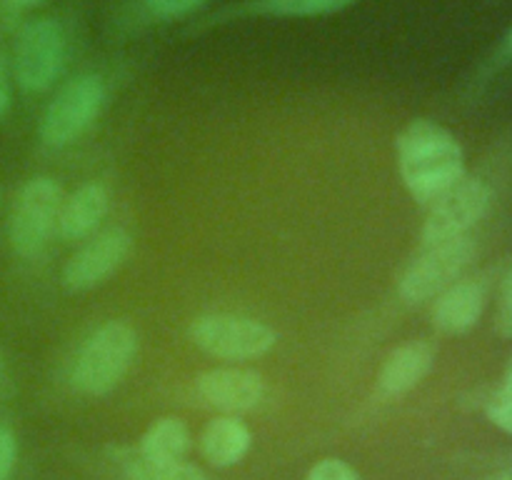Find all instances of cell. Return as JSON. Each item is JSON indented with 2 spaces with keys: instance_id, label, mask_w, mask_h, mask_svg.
I'll return each mask as SVG.
<instances>
[{
  "instance_id": "obj_1",
  "label": "cell",
  "mask_w": 512,
  "mask_h": 480,
  "mask_svg": "<svg viewBox=\"0 0 512 480\" xmlns=\"http://www.w3.org/2000/svg\"><path fill=\"white\" fill-rule=\"evenodd\" d=\"M398 163L410 195L425 205L465 175L458 140L430 120H415L400 133Z\"/></svg>"
},
{
  "instance_id": "obj_2",
  "label": "cell",
  "mask_w": 512,
  "mask_h": 480,
  "mask_svg": "<svg viewBox=\"0 0 512 480\" xmlns=\"http://www.w3.org/2000/svg\"><path fill=\"white\" fill-rule=\"evenodd\" d=\"M138 353V335L128 323L110 320L90 335L73 368V385L85 395H105L123 380Z\"/></svg>"
},
{
  "instance_id": "obj_3",
  "label": "cell",
  "mask_w": 512,
  "mask_h": 480,
  "mask_svg": "<svg viewBox=\"0 0 512 480\" xmlns=\"http://www.w3.org/2000/svg\"><path fill=\"white\" fill-rule=\"evenodd\" d=\"M473 255L475 245L468 235L425 245V253L405 270L400 280V295L408 303H425L435 298L455 283V278L468 268Z\"/></svg>"
},
{
  "instance_id": "obj_4",
  "label": "cell",
  "mask_w": 512,
  "mask_h": 480,
  "mask_svg": "<svg viewBox=\"0 0 512 480\" xmlns=\"http://www.w3.org/2000/svg\"><path fill=\"white\" fill-rule=\"evenodd\" d=\"M190 338L213 358L248 360L265 355L275 345V330L240 315H205L190 328Z\"/></svg>"
},
{
  "instance_id": "obj_5",
  "label": "cell",
  "mask_w": 512,
  "mask_h": 480,
  "mask_svg": "<svg viewBox=\"0 0 512 480\" xmlns=\"http://www.w3.org/2000/svg\"><path fill=\"white\" fill-rule=\"evenodd\" d=\"M105 103V88L95 75H80L60 88L40 123V135L48 145H68L93 125Z\"/></svg>"
},
{
  "instance_id": "obj_6",
  "label": "cell",
  "mask_w": 512,
  "mask_h": 480,
  "mask_svg": "<svg viewBox=\"0 0 512 480\" xmlns=\"http://www.w3.org/2000/svg\"><path fill=\"white\" fill-rule=\"evenodd\" d=\"M63 193L50 178H35L20 190L10 215V243L20 255L30 258L43 250L58 225Z\"/></svg>"
},
{
  "instance_id": "obj_7",
  "label": "cell",
  "mask_w": 512,
  "mask_h": 480,
  "mask_svg": "<svg viewBox=\"0 0 512 480\" xmlns=\"http://www.w3.org/2000/svg\"><path fill=\"white\" fill-rule=\"evenodd\" d=\"M65 63V35L55 20H30L15 43V78L25 90H45Z\"/></svg>"
},
{
  "instance_id": "obj_8",
  "label": "cell",
  "mask_w": 512,
  "mask_h": 480,
  "mask_svg": "<svg viewBox=\"0 0 512 480\" xmlns=\"http://www.w3.org/2000/svg\"><path fill=\"white\" fill-rule=\"evenodd\" d=\"M490 190L488 185L475 178H460L450 185L443 195L430 203V215L423 228V243H440V240L458 238L468 233L470 225L478 223L488 210Z\"/></svg>"
},
{
  "instance_id": "obj_9",
  "label": "cell",
  "mask_w": 512,
  "mask_h": 480,
  "mask_svg": "<svg viewBox=\"0 0 512 480\" xmlns=\"http://www.w3.org/2000/svg\"><path fill=\"white\" fill-rule=\"evenodd\" d=\"M130 253V235L115 228L98 235L78 250L65 265L63 280L70 290H88L103 283L110 273L123 265Z\"/></svg>"
},
{
  "instance_id": "obj_10",
  "label": "cell",
  "mask_w": 512,
  "mask_h": 480,
  "mask_svg": "<svg viewBox=\"0 0 512 480\" xmlns=\"http://www.w3.org/2000/svg\"><path fill=\"white\" fill-rule=\"evenodd\" d=\"M198 395L210 408L225 410V413H248L258 408L265 395V383L255 370L240 368H215L198 375L195 380Z\"/></svg>"
},
{
  "instance_id": "obj_11",
  "label": "cell",
  "mask_w": 512,
  "mask_h": 480,
  "mask_svg": "<svg viewBox=\"0 0 512 480\" xmlns=\"http://www.w3.org/2000/svg\"><path fill=\"white\" fill-rule=\"evenodd\" d=\"M435 363V348L425 340H413L400 345L388 355L378 375V393L383 398H398V395L413 390Z\"/></svg>"
},
{
  "instance_id": "obj_12",
  "label": "cell",
  "mask_w": 512,
  "mask_h": 480,
  "mask_svg": "<svg viewBox=\"0 0 512 480\" xmlns=\"http://www.w3.org/2000/svg\"><path fill=\"white\" fill-rule=\"evenodd\" d=\"M485 305V290L480 283H453L440 293L433 320L438 330L448 335L465 333L480 320Z\"/></svg>"
},
{
  "instance_id": "obj_13",
  "label": "cell",
  "mask_w": 512,
  "mask_h": 480,
  "mask_svg": "<svg viewBox=\"0 0 512 480\" xmlns=\"http://www.w3.org/2000/svg\"><path fill=\"white\" fill-rule=\"evenodd\" d=\"M250 443H253V435H250L248 425L235 415H220V418L210 420L200 435L205 460L215 468H230V465L240 463L250 450Z\"/></svg>"
},
{
  "instance_id": "obj_14",
  "label": "cell",
  "mask_w": 512,
  "mask_h": 480,
  "mask_svg": "<svg viewBox=\"0 0 512 480\" xmlns=\"http://www.w3.org/2000/svg\"><path fill=\"white\" fill-rule=\"evenodd\" d=\"M108 213V193L103 185L90 183L75 190L68 200H63L58 215V230L65 240H80L93 233L103 223Z\"/></svg>"
},
{
  "instance_id": "obj_15",
  "label": "cell",
  "mask_w": 512,
  "mask_h": 480,
  "mask_svg": "<svg viewBox=\"0 0 512 480\" xmlns=\"http://www.w3.org/2000/svg\"><path fill=\"white\" fill-rule=\"evenodd\" d=\"M190 450V430L180 418H160L140 440V455L153 460H185Z\"/></svg>"
},
{
  "instance_id": "obj_16",
  "label": "cell",
  "mask_w": 512,
  "mask_h": 480,
  "mask_svg": "<svg viewBox=\"0 0 512 480\" xmlns=\"http://www.w3.org/2000/svg\"><path fill=\"white\" fill-rule=\"evenodd\" d=\"M128 480H208V475L185 460H153L135 453L125 460Z\"/></svg>"
},
{
  "instance_id": "obj_17",
  "label": "cell",
  "mask_w": 512,
  "mask_h": 480,
  "mask_svg": "<svg viewBox=\"0 0 512 480\" xmlns=\"http://www.w3.org/2000/svg\"><path fill=\"white\" fill-rule=\"evenodd\" d=\"M355 3V0H265L270 13L278 15H323L333 13V10L345 8V5Z\"/></svg>"
},
{
  "instance_id": "obj_18",
  "label": "cell",
  "mask_w": 512,
  "mask_h": 480,
  "mask_svg": "<svg viewBox=\"0 0 512 480\" xmlns=\"http://www.w3.org/2000/svg\"><path fill=\"white\" fill-rule=\"evenodd\" d=\"M488 415L500 430L512 433V383H508V380H505L503 388L490 398Z\"/></svg>"
},
{
  "instance_id": "obj_19",
  "label": "cell",
  "mask_w": 512,
  "mask_h": 480,
  "mask_svg": "<svg viewBox=\"0 0 512 480\" xmlns=\"http://www.w3.org/2000/svg\"><path fill=\"white\" fill-rule=\"evenodd\" d=\"M305 480H360V475L345 460L325 458L315 465Z\"/></svg>"
},
{
  "instance_id": "obj_20",
  "label": "cell",
  "mask_w": 512,
  "mask_h": 480,
  "mask_svg": "<svg viewBox=\"0 0 512 480\" xmlns=\"http://www.w3.org/2000/svg\"><path fill=\"white\" fill-rule=\"evenodd\" d=\"M15 455H18V443L8 425H0V480H8L13 473Z\"/></svg>"
},
{
  "instance_id": "obj_21",
  "label": "cell",
  "mask_w": 512,
  "mask_h": 480,
  "mask_svg": "<svg viewBox=\"0 0 512 480\" xmlns=\"http://www.w3.org/2000/svg\"><path fill=\"white\" fill-rule=\"evenodd\" d=\"M203 3L205 0H148V8L160 18H178V15L190 13Z\"/></svg>"
},
{
  "instance_id": "obj_22",
  "label": "cell",
  "mask_w": 512,
  "mask_h": 480,
  "mask_svg": "<svg viewBox=\"0 0 512 480\" xmlns=\"http://www.w3.org/2000/svg\"><path fill=\"white\" fill-rule=\"evenodd\" d=\"M8 105H10L8 85H5V80L0 78V115H5V110H8Z\"/></svg>"
},
{
  "instance_id": "obj_23",
  "label": "cell",
  "mask_w": 512,
  "mask_h": 480,
  "mask_svg": "<svg viewBox=\"0 0 512 480\" xmlns=\"http://www.w3.org/2000/svg\"><path fill=\"white\" fill-rule=\"evenodd\" d=\"M488 480H512V465H510V468L500 470V473L490 475V478H488Z\"/></svg>"
},
{
  "instance_id": "obj_24",
  "label": "cell",
  "mask_w": 512,
  "mask_h": 480,
  "mask_svg": "<svg viewBox=\"0 0 512 480\" xmlns=\"http://www.w3.org/2000/svg\"><path fill=\"white\" fill-rule=\"evenodd\" d=\"M503 300H505V303H510V305H512V273H510V278H508V280H505Z\"/></svg>"
},
{
  "instance_id": "obj_25",
  "label": "cell",
  "mask_w": 512,
  "mask_h": 480,
  "mask_svg": "<svg viewBox=\"0 0 512 480\" xmlns=\"http://www.w3.org/2000/svg\"><path fill=\"white\" fill-rule=\"evenodd\" d=\"M13 3H18V5H38V3H43V0H13Z\"/></svg>"
},
{
  "instance_id": "obj_26",
  "label": "cell",
  "mask_w": 512,
  "mask_h": 480,
  "mask_svg": "<svg viewBox=\"0 0 512 480\" xmlns=\"http://www.w3.org/2000/svg\"><path fill=\"white\" fill-rule=\"evenodd\" d=\"M505 380H508V383H512V358H510V363H508V373H505Z\"/></svg>"
},
{
  "instance_id": "obj_27",
  "label": "cell",
  "mask_w": 512,
  "mask_h": 480,
  "mask_svg": "<svg viewBox=\"0 0 512 480\" xmlns=\"http://www.w3.org/2000/svg\"><path fill=\"white\" fill-rule=\"evenodd\" d=\"M508 48H510V53H512V30H510V38H508Z\"/></svg>"
},
{
  "instance_id": "obj_28",
  "label": "cell",
  "mask_w": 512,
  "mask_h": 480,
  "mask_svg": "<svg viewBox=\"0 0 512 480\" xmlns=\"http://www.w3.org/2000/svg\"><path fill=\"white\" fill-rule=\"evenodd\" d=\"M0 373H3V358H0Z\"/></svg>"
}]
</instances>
